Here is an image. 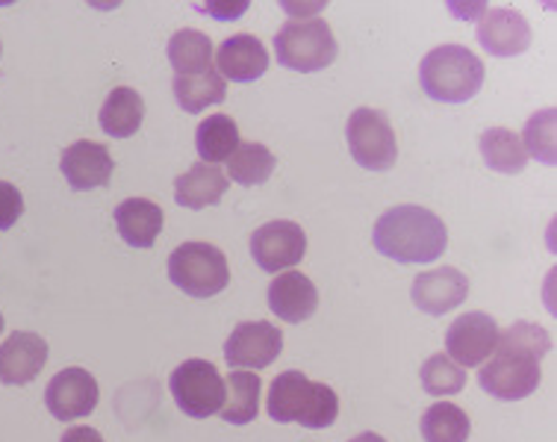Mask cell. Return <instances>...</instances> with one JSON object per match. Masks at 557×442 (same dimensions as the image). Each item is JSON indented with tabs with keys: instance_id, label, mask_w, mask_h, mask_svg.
Masks as SVG:
<instances>
[{
	"instance_id": "83f0119b",
	"label": "cell",
	"mask_w": 557,
	"mask_h": 442,
	"mask_svg": "<svg viewBox=\"0 0 557 442\" xmlns=\"http://www.w3.org/2000/svg\"><path fill=\"white\" fill-rule=\"evenodd\" d=\"M274 165V154L260 145V142H243L239 148L234 151V157L227 160V177L243 186H260L272 177Z\"/></svg>"
},
{
	"instance_id": "8992f818",
	"label": "cell",
	"mask_w": 557,
	"mask_h": 442,
	"mask_svg": "<svg viewBox=\"0 0 557 442\" xmlns=\"http://www.w3.org/2000/svg\"><path fill=\"white\" fill-rule=\"evenodd\" d=\"M169 281L189 298H213L227 290L231 266L210 242H183L169 257Z\"/></svg>"
},
{
	"instance_id": "484cf974",
	"label": "cell",
	"mask_w": 557,
	"mask_h": 442,
	"mask_svg": "<svg viewBox=\"0 0 557 442\" xmlns=\"http://www.w3.org/2000/svg\"><path fill=\"white\" fill-rule=\"evenodd\" d=\"M169 62L174 74H203L213 69V41L201 30H177L169 39Z\"/></svg>"
},
{
	"instance_id": "7c38bea8",
	"label": "cell",
	"mask_w": 557,
	"mask_h": 442,
	"mask_svg": "<svg viewBox=\"0 0 557 442\" xmlns=\"http://www.w3.org/2000/svg\"><path fill=\"white\" fill-rule=\"evenodd\" d=\"M45 404H48L53 419H60V422H72V419L89 416L95 410V404H98V381H95V375L81 369V366L62 369L48 383Z\"/></svg>"
},
{
	"instance_id": "d6a6232c",
	"label": "cell",
	"mask_w": 557,
	"mask_h": 442,
	"mask_svg": "<svg viewBox=\"0 0 557 442\" xmlns=\"http://www.w3.org/2000/svg\"><path fill=\"white\" fill-rule=\"evenodd\" d=\"M60 442H103V437L89 425H74V428L62 433Z\"/></svg>"
},
{
	"instance_id": "f1b7e54d",
	"label": "cell",
	"mask_w": 557,
	"mask_h": 442,
	"mask_svg": "<svg viewBox=\"0 0 557 442\" xmlns=\"http://www.w3.org/2000/svg\"><path fill=\"white\" fill-rule=\"evenodd\" d=\"M422 386H425L428 395H457V392L467 386V372L457 366L448 354H434L428 357L425 366H422Z\"/></svg>"
},
{
	"instance_id": "4316f807",
	"label": "cell",
	"mask_w": 557,
	"mask_h": 442,
	"mask_svg": "<svg viewBox=\"0 0 557 442\" xmlns=\"http://www.w3.org/2000/svg\"><path fill=\"white\" fill-rule=\"evenodd\" d=\"M472 433L467 410L451 402L431 404L422 416V437L425 442H467Z\"/></svg>"
},
{
	"instance_id": "5bb4252c",
	"label": "cell",
	"mask_w": 557,
	"mask_h": 442,
	"mask_svg": "<svg viewBox=\"0 0 557 442\" xmlns=\"http://www.w3.org/2000/svg\"><path fill=\"white\" fill-rule=\"evenodd\" d=\"M48 352L51 348L39 333H10V340L0 345V383H7V386L33 383L48 363Z\"/></svg>"
},
{
	"instance_id": "277c9868",
	"label": "cell",
	"mask_w": 557,
	"mask_h": 442,
	"mask_svg": "<svg viewBox=\"0 0 557 442\" xmlns=\"http://www.w3.org/2000/svg\"><path fill=\"white\" fill-rule=\"evenodd\" d=\"M419 83L431 101L467 103L484 86V62L463 45H440L419 62Z\"/></svg>"
},
{
	"instance_id": "4fadbf2b",
	"label": "cell",
	"mask_w": 557,
	"mask_h": 442,
	"mask_svg": "<svg viewBox=\"0 0 557 442\" xmlns=\"http://www.w3.org/2000/svg\"><path fill=\"white\" fill-rule=\"evenodd\" d=\"M478 41L486 53L507 60V57H519L531 48V27L522 12L493 7V10H484L478 21Z\"/></svg>"
},
{
	"instance_id": "7a4b0ae2",
	"label": "cell",
	"mask_w": 557,
	"mask_h": 442,
	"mask_svg": "<svg viewBox=\"0 0 557 442\" xmlns=\"http://www.w3.org/2000/svg\"><path fill=\"white\" fill-rule=\"evenodd\" d=\"M372 242L377 254L413 266V262H434L436 257H443L448 248V231L436 212L416 204H401L377 219Z\"/></svg>"
},
{
	"instance_id": "603a6c76",
	"label": "cell",
	"mask_w": 557,
	"mask_h": 442,
	"mask_svg": "<svg viewBox=\"0 0 557 442\" xmlns=\"http://www.w3.org/2000/svg\"><path fill=\"white\" fill-rule=\"evenodd\" d=\"M243 145L239 139V127L231 115L215 112L210 119H203L195 131V148L201 154V162L207 165H219L234 157V151Z\"/></svg>"
},
{
	"instance_id": "d6986e66",
	"label": "cell",
	"mask_w": 557,
	"mask_h": 442,
	"mask_svg": "<svg viewBox=\"0 0 557 442\" xmlns=\"http://www.w3.org/2000/svg\"><path fill=\"white\" fill-rule=\"evenodd\" d=\"M227 174L219 165H207V162H195L193 169L183 171L174 181V201L186 207V210H203V207H215L227 192Z\"/></svg>"
},
{
	"instance_id": "7402d4cb",
	"label": "cell",
	"mask_w": 557,
	"mask_h": 442,
	"mask_svg": "<svg viewBox=\"0 0 557 442\" xmlns=\"http://www.w3.org/2000/svg\"><path fill=\"white\" fill-rule=\"evenodd\" d=\"M260 392H263V381L257 372H245V369H234L224 378V407L222 419L227 425H248L257 419L260 413Z\"/></svg>"
},
{
	"instance_id": "5b68a950",
	"label": "cell",
	"mask_w": 557,
	"mask_h": 442,
	"mask_svg": "<svg viewBox=\"0 0 557 442\" xmlns=\"http://www.w3.org/2000/svg\"><path fill=\"white\" fill-rule=\"evenodd\" d=\"M274 51L281 65L301 74H315L327 69L339 53L336 36L324 19H295L286 21L274 36Z\"/></svg>"
},
{
	"instance_id": "30bf717a",
	"label": "cell",
	"mask_w": 557,
	"mask_h": 442,
	"mask_svg": "<svg viewBox=\"0 0 557 442\" xmlns=\"http://www.w3.org/2000/svg\"><path fill=\"white\" fill-rule=\"evenodd\" d=\"M284 352V333L277 324L243 322L224 342V360L231 369H265Z\"/></svg>"
},
{
	"instance_id": "9c48e42d",
	"label": "cell",
	"mask_w": 557,
	"mask_h": 442,
	"mask_svg": "<svg viewBox=\"0 0 557 442\" xmlns=\"http://www.w3.org/2000/svg\"><path fill=\"white\" fill-rule=\"evenodd\" d=\"M307 233L295 221H269L251 236V257L263 272L281 274L305 260Z\"/></svg>"
},
{
	"instance_id": "8fae6325",
	"label": "cell",
	"mask_w": 557,
	"mask_h": 442,
	"mask_svg": "<svg viewBox=\"0 0 557 442\" xmlns=\"http://www.w3.org/2000/svg\"><path fill=\"white\" fill-rule=\"evenodd\" d=\"M498 324L486 312H463L460 319L448 324L446 348L448 357L467 369V366H481L490 360V354L496 352Z\"/></svg>"
},
{
	"instance_id": "ffe728a7",
	"label": "cell",
	"mask_w": 557,
	"mask_h": 442,
	"mask_svg": "<svg viewBox=\"0 0 557 442\" xmlns=\"http://www.w3.org/2000/svg\"><path fill=\"white\" fill-rule=\"evenodd\" d=\"M162 207H157L148 198H127L115 207V224L122 240L131 248H153V242L162 231Z\"/></svg>"
},
{
	"instance_id": "836d02e7",
	"label": "cell",
	"mask_w": 557,
	"mask_h": 442,
	"mask_svg": "<svg viewBox=\"0 0 557 442\" xmlns=\"http://www.w3.org/2000/svg\"><path fill=\"white\" fill-rule=\"evenodd\" d=\"M348 442H386L381 433H372V431H366V433H357L355 440H348Z\"/></svg>"
},
{
	"instance_id": "9a60e30c",
	"label": "cell",
	"mask_w": 557,
	"mask_h": 442,
	"mask_svg": "<svg viewBox=\"0 0 557 442\" xmlns=\"http://www.w3.org/2000/svg\"><path fill=\"white\" fill-rule=\"evenodd\" d=\"M467 295L469 278L463 272L451 269V266L419 274L413 286H410V298L428 316H446L448 310H455V307L467 302Z\"/></svg>"
},
{
	"instance_id": "2e32d148",
	"label": "cell",
	"mask_w": 557,
	"mask_h": 442,
	"mask_svg": "<svg viewBox=\"0 0 557 442\" xmlns=\"http://www.w3.org/2000/svg\"><path fill=\"white\" fill-rule=\"evenodd\" d=\"M60 169L74 192H89L110 183L112 171H115V162H112L107 145L81 139L62 151Z\"/></svg>"
},
{
	"instance_id": "f546056e",
	"label": "cell",
	"mask_w": 557,
	"mask_h": 442,
	"mask_svg": "<svg viewBox=\"0 0 557 442\" xmlns=\"http://www.w3.org/2000/svg\"><path fill=\"white\" fill-rule=\"evenodd\" d=\"M522 148L537 162L555 165V110H540L525 124L522 133Z\"/></svg>"
},
{
	"instance_id": "e575fe53",
	"label": "cell",
	"mask_w": 557,
	"mask_h": 442,
	"mask_svg": "<svg viewBox=\"0 0 557 442\" xmlns=\"http://www.w3.org/2000/svg\"><path fill=\"white\" fill-rule=\"evenodd\" d=\"M0 331H3V312H0Z\"/></svg>"
},
{
	"instance_id": "cb8c5ba5",
	"label": "cell",
	"mask_w": 557,
	"mask_h": 442,
	"mask_svg": "<svg viewBox=\"0 0 557 442\" xmlns=\"http://www.w3.org/2000/svg\"><path fill=\"white\" fill-rule=\"evenodd\" d=\"M174 101L181 103L183 112H203L213 103H224L227 98V83L222 81V74L215 71V65L203 74H174L172 83Z\"/></svg>"
},
{
	"instance_id": "3957f363",
	"label": "cell",
	"mask_w": 557,
	"mask_h": 442,
	"mask_svg": "<svg viewBox=\"0 0 557 442\" xmlns=\"http://www.w3.org/2000/svg\"><path fill=\"white\" fill-rule=\"evenodd\" d=\"M265 410L274 422H298L310 431H322L331 428L339 416V395L327 383L310 381L305 372L293 369L272 381Z\"/></svg>"
},
{
	"instance_id": "ba28073f",
	"label": "cell",
	"mask_w": 557,
	"mask_h": 442,
	"mask_svg": "<svg viewBox=\"0 0 557 442\" xmlns=\"http://www.w3.org/2000/svg\"><path fill=\"white\" fill-rule=\"evenodd\" d=\"M174 404L189 419H210L224 407V378L213 363L186 360L169 378Z\"/></svg>"
},
{
	"instance_id": "6da1fadb",
	"label": "cell",
	"mask_w": 557,
	"mask_h": 442,
	"mask_svg": "<svg viewBox=\"0 0 557 442\" xmlns=\"http://www.w3.org/2000/svg\"><path fill=\"white\" fill-rule=\"evenodd\" d=\"M552 352V336L540 324L517 322L498 333L496 352L481 363L478 383L498 402H522L540 386V360Z\"/></svg>"
},
{
	"instance_id": "ac0fdd59",
	"label": "cell",
	"mask_w": 557,
	"mask_h": 442,
	"mask_svg": "<svg viewBox=\"0 0 557 442\" xmlns=\"http://www.w3.org/2000/svg\"><path fill=\"white\" fill-rule=\"evenodd\" d=\"M319 307L315 283L301 272H281L269 286V310L286 324L307 322Z\"/></svg>"
},
{
	"instance_id": "4dcf8cb0",
	"label": "cell",
	"mask_w": 557,
	"mask_h": 442,
	"mask_svg": "<svg viewBox=\"0 0 557 442\" xmlns=\"http://www.w3.org/2000/svg\"><path fill=\"white\" fill-rule=\"evenodd\" d=\"M21 212H24V198H21L18 186L0 181V231H10L21 219Z\"/></svg>"
},
{
	"instance_id": "52a82bcc",
	"label": "cell",
	"mask_w": 557,
	"mask_h": 442,
	"mask_svg": "<svg viewBox=\"0 0 557 442\" xmlns=\"http://www.w3.org/2000/svg\"><path fill=\"white\" fill-rule=\"evenodd\" d=\"M348 151L366 171H389L398 160V142L386 112L372 107H357L345 124Z\"/></svg>"
},
{
	"instance_id": "1f68e13d",
	"label": "cell",
	"mask_w": 557,
	"mask_h": 442,
	"mask_svg": "<svg viewBox=\"0 0 557 442\" xmlns=\"http://www.w3.org/2000/svg\"><path fill=\"white\" fill-rule=\"evenodd\" d=\"M198 10L210 12V15L219 21H234L248 10V3H245V0H239V3H236V0H213V3H201Z\"/></svg>"
},
{
	"instance_id": "d4e9b609",
	"label": "cell",
	"mask_w": 557,
	"mask_h": 442,
	"mask_svg": "<svg viewBox=\"0 0 557 442\" xmlns=\"http://www.w3.org/2000/svg\"><path fill=\"white\" fill-rule=\"evenodd\" d=\"M481 157H484L486 169L498 171V174H522L528 165V154L522 148L519 133L507 131V127H490L481 133Z\"/></svg>"
},
{
	"instance_id": "e0dca14e",
	"label": "cell",
	"mask_w": 557,
	"mask_h": 442,
	"mask_svg": "<svg viewBox=\"0 0 557 442\" xmlns=\"http://www.w3.org/2000/svg\"><path fill=\"white\" fill-rule=\"evenodd\" d=\"M215 71L222 74L224 83L260 81L269 71V51L263 48V41L251 33H236L231 39H224L219 53H215Z\"/></svg>"
},
{
	"instance_id": "44dd1931",
	"label": "cell",
	"mask_w": 557,
	"mask_h": 442,
	"mask_svg": "<svg viewBox=\"0 0 557 442\" xmlns=\"http://www.w3.org/2000/svg\"><path fill=\"white\" fill-rule=\"evenodd\" d=\"M145 119V101L143 95L131 86H119L107 95L101 112H98V121L107 136H115V139H127L133 133L143 127Z\"/></svg>"
},
{
	"instance_id": "d590c367",
	"label": "cell",
	"mask_w": 557,
	"mask_h": 442,
	"mask_svg": "<svg viewBox=\"0 0 557 442\" xmlns=\"http://www.w3.org/2000/svg\"><path fill=\"white\" fill-rule=\"evenodd\" d=\"M0 51H3V45H0Z\"/></svg>"
}]
</instances>
